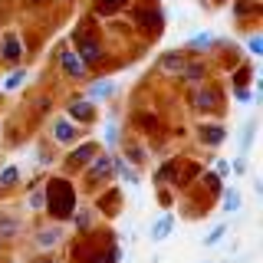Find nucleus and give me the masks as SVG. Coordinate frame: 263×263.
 Here are the masks:
<instances>
[{
	"label": "nucleus",
	"mask_w": 263,
	"mask_h": 263,
	"mask_svg": "<svg viewBox=\"0 0 263 263\" xmlns=\"http://www.w3.org/2000/svg\"><path fill=\"white\" fill-rule=\"evenodd\" d=\"M43 204L49 208L56 220H66L72 211H76V187L69 184L66 178H53L43 191Z\"/></svg>",
	"instance_id": "obj_1"
},
{
	"label": "nucleus",
	"mask_w": 263,
	"mask_h": 263,
	"mask_svg": "<svg viewBox=\"0 0 263 263\" xmlns=\"http://www.w3.org/2000/svg\"><path fill=\"white\" fill-rule=\"evenodd\" d=\"M60 60H63V72H66V79H86V76H89V66L82 63V56L76 53V49H63Z\"/></svg>",
	"instance_id": "obj_2"
},
{
	"label": "nucleus",
	"mask_w": 263,
	"mask_h": 263,
	"mask_svg": "<svg viewBox=\"0 0 263 263\" xmlns=\"http://www.w3.org/2000/svg\"><path fill=\"white\" fill-rule=\"evenodd\" d=\"M76 43H79V56H82V63L86 66H96V63H102V46L96 43V40H89V36H79L76 33Z\"/></svg>",
	"instance_id": "obj_3"
},
{
	"label": "nucleus",
	"mask_w": 263,
	"mask_h": 263,
	"mask_svg": "<svg viewBox=\"0 0 263 263\" xmlns=\"http://www.w3.org/2000/svg\"><path fill=\"white\" fill-rule=\"evenodd\" d=\"M109 175H112V155H102V158H96L92 168L86 171V181H89V184H96V181H105Z\"/></svg>",
	"instance_id": "obj_4"
},
{
	"label": "nucleus",
	"mask_w": 263,
	"mask_h": 263,
	"mask_svg": "<svg viewBox=\"0 0 263 263\" xmlns=\"http://www.w3.org/2000/svg\"><path fill=\"white\" fill-rule=\"evenodd\" d=\"M69 119H76V122H92V119H96L92 99H76V102H69Z\"/></svg>",
	"instance_id": "obj_5"
},
{
	"label": "nucleus",
	"mask_w": 263,
	"mask_h": 263,
	"mask_svg": "<svg viewBox=\"0 0 263 263\" xmlns=\"http://www.w3.org/2000/svg\"><path fill=\"white\" fill-rule=\"evenodd\" d=\"M96 152H99V148H96V142H82L79 148H72V155H69V164H72V168H86V164L96 158Z\"/></svg>",
	"instance_id": "obj_6"
},
{
	"label": "nucleus",
	"mask_w": 263,
	"mask_h": 263,
	"mask_svg": "<svg viewBox=\"0 0 263 263\" xmlns=\"http://www.w3.org/2000/svg\"><path fill=\"white\" fill-rule=\"evenodd\" d=\"M184 63H187V56H184V53H178V49H175V53H164V56H161V63H158V72H164V76H178Z\"/></svg>",
	"instance_id": "obj_7"
},
{
	"label": "nucleus",
	"mask_w": 263,
	"mask_h": 263,
	"mask_svg": "<svg viewBox=\"0 0 263 263\" xmlns=\"http://www.w3.org/2000/svg\"><path fill=\"white\" fill-rule=\"evenodd\" d=\"M0 56L10 66L20 60V40H16V33H4V40H0Z\"/></svg>",
	"instance_id": "obj_8"
},
{
	"label": "nucleus",
	"mask_w": 263,
	"mask_h": 263,
	"mask_svg": "<svg viewBox=\"0 0 263 263\" xmlns=\"http://www.w3.org/2000/svg\"><path fill=\"white\" fill-rule=\"evenodd\" d=\"M76 135H79V132H76V125H72L69 119H56V122H53V138H56L60 145L76 142Z\"/></svg>",
	"instance_id": "obj_9"
},
{
	"label": "nucleus",
	"mask_w": 263,
	"mask_h": 263,
	"mask_svg": "<svg viewBox=\"0 0 263 263\" xmlns=\"http://www.w3.org/2000/svg\"><path fill=\"white\" fill-rule=\"evenodd\" d=\"M171 230H175V217H171V214H161L152 224V240H168Z\"/></svg>",
	"instance_id": "obj_10"
},
{
	"label": "nucleus",
	"mask_w": 263,
	"mask_h": 263,
	"mask_svg": "<svg viewBox=\"0 0 263 263\" xmlns=\"http://www.w3.org/2000/svg\"><path fill=\"white\" fill-rule=\"evenodd\" d=\"M112 164H115V171H119V175H122V178H125V181H128V184H132V187H135V184H138V171H135V168H132V164H128L125 158H115V155H112Z\"/></svg>",
	"instance_id": "obj_11"
},
{
	"label": "nucleus",
	"mask_w": 263,
	"mask_h": 263,
	"mask_svg": "<svg viewBox=\"0 0 263 263\" xmlns=\"http://www.w3.org/2000/svg\"><path fill=\"white\" fill-rule=\"evenodd\" d=\"M178 76H181V79H187V82H194V86H197V82L204 79V66H201V63H184V66H181V72H178Z\"/></svg>",
	"instance_id": "obj_12"
},
{
	"label": "nucleus",
	"mask_w": 263,
	"mask_h": 263,
	"mask_svg": "<svg viewBox=\"0 0 263 263\" xmlns=\"http://www.w3.org/2000/svg\"><path fill=\"white\" fill-rule=\"evenodd\" d=\"M201 138H204V145H220L224 142V125H204L201 128Z\"/></svg>",
	"instance_id": "obj_13"
},
{
	"label": "nucleus",
	"mask_w": 263,
	"mask_h": 263,
	"mask_svg": "<svg viewBox=\"0 0 263 263\" xmlns=\"http://www.w3.org/2000/svg\"><path fill=\"white\" fill-rule=\"evenodd\" d=\"M240 204H243L240 191H234V187H227V191H224V214H237V211H240Z\"/></svg>",
	"instance_id": "obj_14"
},
{
	"label": "nucleus",
	"mask_w": 263,
	"mask_h": 263,
	"mask_svg": "<svg viewBox=\"0 0 263 263\" xmlns=\"http://www.w3.org/2000/svg\"><path fill=\"white\" fill-rule=\"evenodd\" d=\"M60 237H63V230H60V227H53V230H40V234H36V243L46 250V247H56V243H60Z\"/></svg>",
	"instance_id": "obj_15"
},
{
	"label": "nucleus",
	"mask_w": 263,
	"mask_h": 263,
	"mask_svg": "<svg viewBox=\"0 0 263 263\" xmlns=\"http://www.w3.org/2000/svg\"><path fill=\"white\" fill-rule=\"evenodd\" d=\"M194 102H197V105H194L197 112H208V109H214V105H217V96H214L211 89H201V92H197V99H194Z\"/></svg>",
	"instance_id": "obj_16"
},
{
	"label": "nucleus",
	"mask_w": 263,
	"mask_h": 263,
	"mask_svg": "<svg viewBox=\"0 0 263 263\" xmlns=\"http://www.w3.org/2000/svg\"><path fill=\"white\" fill-rule=\"evenodd\" d=\"M250 13H257V0H237V4H234V16H237V20H247Z\"/></svg>",
	"instance_id": "obj_17"
},
{
	"label": "nucleus",
	"mask_w": 263,
	"mask_h": 263,
	"mask_svg": "<svg viewBox=\"0 0 263 263\" xmlns=\"http://www.w3.org/2000/svg\"><path fill=\"white\" fill-rule=\"evenodd\" d=\"M115 92V82H96L92 89H89V99H109Z\"/></svg>",
	"instance_id": "obj_18"
},
{
	"label": "nucleus",
	"mask_w": 263,
	"mask_h": 263,
	"mask_svg": "<svg viewBox=\"0 0 263 263\" xmlns=\"http://www.w3.org/2000/svg\"><path fill=\"white\" fill-rule=\"evenodd\" d=\"M119 257H122V250H119V247H112L109 253H102V250L92 253V257H89V263H119Z\"/></svg>",
	"instance_id": "obj_19"
},
{
	"label": "nucleus",
	"mask_w": 263,
	"mask_h": 263,
	"mask_svg": "<svg viewBox=\"0 0 263 263\" xmlns=\"http://www.w3.org/2000/svg\"><path fill=\"white\" fill-rule=\"evenodd\" d=\"M16 181H20V171H16L13 164H7V168L0 171V187H13Z\"/></svg>",
	"instance_id": "obj_20"
},
{
	"label": "nucleus",
	"mask_w": 263,
	"mask_h": 263,
	"mask_svg": "<svg viewBox=\"0 0 263 263\" xmlns=\"http://www.w3.org/2000/svg\"><path fill=\"white\" fill-rule=\"evenodd\" d=\"M224 234H227V224H217V227H214V230H211L208 237H204L201 243H204V247H217L220 240H224Z\"/></svg>",
	"instance_id": "obj_21"
},
{
	"label": "nucleus",
	"mask_w": 263,
	"mask_h": 263,
	"mask_svg": "<svg viewBox=\"0 0 263 263\" xmlns=\"http://www.w3.org/2000/svg\"><path fill=\"white\" fill-rule=\"evenodd\" d=\"M208 46H214V33H197L187 43V49H208Z\"/></svg>",
	"instance_id": "obj_22"
},
{
	"label": "nucleus",
	"mask_w": 263,
	"mask_h": 263,
	"mask_svg": "<svg viewBox=\"0 0 263 263\" xmlns=\"http://www.w3.org/2000/svg\"><path fill=\"white\" fill-rule=\"evenodd\" d=\"M72 220H76V227H79V230H86L89 224H92V214H89V208H79L76 214H72Z\"/></svg>",
	"instance_id": "obj_23"
},
{
	"label": "nucleus",
	"mask_w": 263,
	"mask_h": 263,
	"mask_svg": "<svg viewBox=\"0 0 263 263\" xmlns=\"http://www.w3.org/2000/svg\"><path fill=\"white\" fill-rule=\"evenodd\" d=\"M99 13H115L119 7H125V0H99Z\"/></svg>",
	"instance_id": "obj_24"
},
{
	"label": "nucleus",
	"mask_w": 263,
	"mask_h": 263,
	"mask_svg": "<svg viewBox=\"0 0 263 263\" xmlns=\"http://www.w3.org/2000/svg\"><path fill=\"white\" fill-rule=\"evenodd\" d=\"M23 79H27V69H16L13 76L4 82V89H20V86H23Z\"/></svg>",
	"instance_id": "obj_25"
},
{
	"label": "nucleus",
	"mask_w": 263,
	"mask_h": 263,
	"mask_svg": "<svg viewBox=\"0 0 263 263\" xmlns=\"http://www.w3.org/2000/svg\"><path fill=\"white\" fill-rule=\"evenodd\" d=\"M247 49H250V56H263V36H250L247 40Z\"/></svg>",
	"instance_id": "obj_26"
},
{
	"label": "nucleus",
	"mask_w": 263,
	"mask_h": 263,
	"mask_svg": "<svg viewBox=\"0 0 263 263\" xmlns=\"http://www.w3.org/2000/svg\"><path fill=\"white\" fill-rule=\"evenodd\" d=\"M201 181L211 187V194H217V191H220V175H217V171H214V175H204Z\"/></svg>",
	"instance_id": "obj_27"
},
{
	"label": "nucleus",
	"mask_w": 263,
	"mask_h": 263,
	"mask_svg": "<svg viewBox=\"0 0 263 263\" xmlns=\"http://www.w3.org/2000/svg\"><path fill=\"white\" fill-rule=\"evenodd\" d=\"M253 128H257V122H247V132H243V152L253 145Z\"/></svg>",
	"instance_id": "obj_28"
},
{
	"label": "nucleus",
	"mask_w": 263,
	"mask_h": 263,
	"mask_svg": "<svg viewBox=\"0 0 263 263\" xmlns=\"http://www.w3.org/2000/svg\"><path fill=\"white\" fill-rule=\"evenodd\" d=\"M30 208L33 211H43V191H33L30 194Z\"/></svg>",
	"instance_id": "obj_29"
},
{
	"label": "nucleus",
	"mask_w": 263,
	"mask_h": 263,
	"mask_svg": "<svg viewBox=\"0 0 263 263\" xmlns=\"http://www.w3.org/2000/svg\"><path fill=\"white\" fill-rule=\"evenodd\" d=\"M128 155H132V161H142V148L138 145H128Z\"/></svg>",
	"instance_id": "obj_30"
},
{
	"label": "nucleus",
	"mask_w": 263,
	"mask_h": 263,
	"mask_svg": "<svg viewBox=\"0 0 263 263\" xmlns=\"http://www.w3.org/2000/svg\"><path fill=\"white\" fill-rule=\"evenodd\" d=\"M234 171H237V175H247V161L237 158V161H234Z\"/></svg>",
	"instance_id": "obj_31"
},
{
	"label": "nucleus",
	"mask_w": 263,
	"mask_h": 263,
	"mask_svg": "<svg viewBox=\"0 0 263 263\" xmlns=\"http://www.w3.org/2000/svg\"><path fill=\"white\" fill-rule=\"evenodd\" d=\"M237 99H240V102H250V99H253V96H250V92H247V89H237Z\"/></svg>",
	"instance_id": "obj_32"
},
{
	"label": "nucleus",
	"mask_w": 263,
	"mask_h": 263,
	"mask_svg": "<svg viewBox=\"0 0 263 263\" xmlns=\"http://www.w3.org/2000/svg\"><path fill=\"white\" fill-rule=\"evenodd\" d=\"M40 263H56V260H53V257H43V260H40Z\"/></svg>",
	"instance_id": "obj_33"
},
{
	"label": "nucleus",
	"mask_w": 263,
	"mask_h": 263,
	"mask_svg": "<svg viewBox=\"0 0 263 263\" xmlns=\"http://www.w3.org/2000/svg\"><path fill=\"white\" fill-rule=\"evenodd\" d=\"M33 4H43V0H33Z\"/></svg>",
	"instance_id": "obj_34"
}]
</instances>
